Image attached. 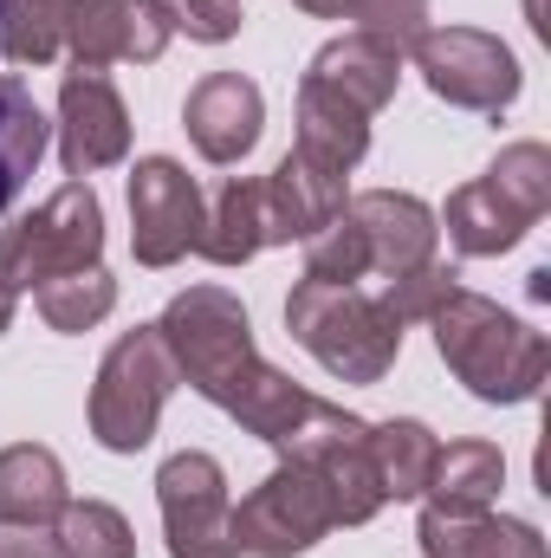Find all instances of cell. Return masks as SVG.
<instances>
[{
	"label": "cell",
	"instance_id": "obj_1",
	"mask_svg": "<svg viewBox=\"0 0 551 558\" xmlns=\"http://www.w3.org/2000/svg\"><path fill=\"white\" fill-rule=\"evenodd\" d=\"M434 351L441 364L480 397V403H532L551 377V344L546 331H532L526 318H513L500 299L480 292H454L434 318Z\"/></svg>",
	"mask_w": 551,
	"mask_h": 558
},
{
	"label": "cell",
	"instance_id": "obj_2",
	"mask_svg": "<svg viewBox=\"0 0 551 558\" xmlns=\"http://www.w3.org/2000/svg\"><path fill=\"white\" fill-rule=\"evenodd\" d=\"M285 331L292 344H305L338 384H383L403 357V325L383 312L377 292L364 286H325V279H298L285 299Z\"/></svg>",
	"mask_w": 551,
	"mask_h": 558
},
{
	"label": "cell",
	"instance_id": "obj_3",
	"mask_svg": "<svg viewBox=\"0 0 551 558\" xmlns=\"http://www.w3.org/2000/svg\"><path fill=\"white\" fill-rule=\"evenodd\" d=\"M169 357H175V377L208 397L215 410H228L241 397V384L260 371V351H254V318L247 305L228 292V286H188L162 305L156 318Z\"/></svg>",
	"mask_w": 551,
	"mask_h": 558
},
{
	"label": "cell",
	"instance_id": "obj_4",
	"mask_svg": "<svg viewBox=\"0 0 551 558\" xmlns=\"http://www.w3.org/2000/svg\"><path fill=\"white\" fill-rule=\"evenodd\" d=\"M98 260H105V202L91 182H65L33 215L0 228V286L13 299L59 274L98 267Z\"/></svg>",
	"mask_w": 551,
	"mask_h": 558
},
{
	"label": "cell",
	"instance_id": "obj_5",
	"mask_svg": "<svg viewBox=\"0 0 551 558\" xmlns=\"http://www.w3.org/2000/svg\"><path fill=\"white\" fill-rule=\"evenodd\" d=\"M279 461H305L331 507H338V526H370L383 513V481H377V461H370V422L325 403V397H305L298 422L273 441Z\"/></svg>",
	"mask_w": 551,
	"mask_h": 558
},
{
	"label": "cell",
	"instance_id": "obj_6",
	"mask_svg": "<svg viewBox=\"0 0 551 558\" xmlns=\"http://www.w3.org/2000/svg\"><path fill=\"white\" fill-rule=\"evenodd\" d=\"M175 384H182V377H175V357H169L162 331H156V325L124 331V338L105 351L98 384H91V435H98V448H111V454L149 448V435H156L162 403H169Z\"/></svg>",
	"mask_w": 551,
	"mask_h": 558
},
{
	"label": "cell",
	"instance_id": "obj_7",
	"mask_svg": "<svg viewBox=\"0 0 551 558\" xmlns=\"http://www.w3.org/2000/svg\"><path fill=\"white\" fill-rule=\"evenodd\" d=\"M409 52H415L421 85H428L441 105H454V111H487V118H500V111L519 98V85H526L513 46H506L500 33H480V26H428Z\"/></svg>",
	"mask_w": 551,
	"mask_h": 558
},
{
	"label": "cell",
	"instance_id": "obj_8",
	"mask_svg": "<svg viewBox=\"0 0 551 558\" xmlns=\"http://www.w3.org/2000/svg\"><path fill=\"white\" fill-rule=\"evenodd\" d=\"M331 526H338V507H331L325 481L305 461H279L273 474L228 513L234 553L247 558H298L311 553Z\"/></svg>",
	"mask_w": 551,
	"mask_h": 558
},
{
	"label": "cell",
	"instance_id": "obj_9",
	"mask_svg": "<svg viewBox=\"0 0 551 558\" xmlns=\"http://www.w3.org/2000/svg\"><path fill=\"white\" fill-rule=\"evenodd\" d=\"M156 507H162V539L169 558H241L228 533V468L208 448H182L156 468Z\"/></svg>",
	"mask_w": 551,
	"mask_h": 558
},
{
	"label": "cell",
	"instance_id": "obj_10",
	"mask_svg": "<svg viewBox=\"0 0 551 558\" xmlns=\"http://www.w3.org/2000/svg\"><path fill=\"white\" fill-rule=\"evenodd\" d=\"M201 189L175 156H143L131 169V254L137 267H175L201 241Z\"/></svg>",
	"mask_w": 551,
	"mask_h": 558
},
{
	"label": "cell",
	"instance_id": "obj_11",
	"mask_svg": "<svg viewBox=\"0 0 551 558\" xmlns=\"http://www.w3.org/2000/svg\"><path fill=\"white\" fill-rule=\"evenodd\" d=\"M175 39L169 0H72L65 13V46L78 59V72H105L118 59H162Z\"/></svg>",
	"mask_w": 551,
	"mask_h": 558
},
{
	"label": "cell",
	"instance_id": "obj_12",
	"mask_svg": "<svg viewBox=\"0 0 551 558\" xmlns=\"http://www.w3.org/2000/svg\"><path fill=\"white\" fill-rule=\"evenodd\" d=\"M52 131H59V162H65L72 182L131 156V111H124V98L105 72H65Z\"/></svg>",
	"mask_w": 551,
	"mask_h": 558
},
{
	"label": "cell",
	"instance_id": "obj_13",
	"mask_svg": "<svg viewBox=\"0 0 551 558\" xmlns=\"http://www.w3.org/2000/svg\"><path fill=\"white\" fill-rule=\"evenodd\" d=\"M182 131L201 149V162L228 169V162L254 156V143L267 131V98H260V85L247 72H208L182 98Z\"/></svg>",
	"mask_w": 551,
	"mask_h": 558
},
{
	"label": "cell",
	"instance_id": "obj_14",
	"mask_svg": "<svg viewBox=\"0 0 551 558\" xmlns=\"http://www.w3.org/2000/svg\"><path fill=\"white\" fill-rule=\"evenodd\" d=\"M344 215L357 221V234H364V247H370V274L396 279V274H409V267H421V260H434L441 221H434V208H428L421 195L364 189V195L344 202Z\"/></svg>",
	"mask_w": 551,
	"mask_h": 558
},
{
	"label": "cell",
	"instance_id": "obj_15",
	"mask_svg": "<svg viewBox=\"0 0 551 558\" xmlns=\"http://www.w3.org/2000/svg\"><path fill=\"white\" fill-rule=\"evenodd\" d=\"M344 175L318 169L311 156H279L273 175L260 182V221H267V247H285V241H311L318 228H331L344 215Z\"/></svg>",
	"mask_w": 551,
	"mask_h": 558
},
{
	"label": "cell",
	"instance_id": "obj_16",
	"mask_svg": "<svg viewBox=\"0 0 551 558\" xmlns=\"http://www.w3.org/2000/svg\"><path fill=\"white\" fill-rule=\"evenodd\" d=\"M421 558H546V539L532 520H506V513H441L421 507L415 520Z\"/></svg>",
	"mask_w": 551,
	"mask_h": 558
},
{
	"label": "cell",
	"instance_id": "obj_17",
	"mask_svg": "<svg viewBox=\"0 0 551 558\" xmlns=\"http://www.w3.org/2000/svg\"><path fill=\"white\" fill-rule=\"evenodd\" d=\"M305 78L331 85L338 98H351L357 111L377 118V111L396 98V85H403V52L383 46V39H370V33H344V39L318 46V59L305 65Z\"/></svg>",
	"mask_w": 551,
	"mask_h": 558
},
{
	"label": "cell",
	"instance_id": "obj_18",
	"mask_svg": "<svg viewBox=\"0 0 551 558\" xmlns=\"http://www.w3.org/2000/svg\"><path fill=\"white\" fill-rule=\"evenodd\" d=\"M298 156H311L331 175H351L370 156V111H357L318 78H298Z\"/></svg>",
	"mask_w": 551,
	"mask_h": 558
},
{
	"label": "cell",
	"instance_id": "obj_19",
	"mask_svg": "<svg viewBox=\"0 0 551 558\" xmlns=\"http://www.w3.org/2000/svg\"><path fill=\"white\" fill-rule=\"evenodd\" d=\"M434 221L448 228V241H454L467 260H500V254H513V247L539 228L532 215H519V208H513L500 189H487V182H461Z\"/></svg>",
	"mask_w": 551,
	"mask_h": 558
},
{
	"label": "cell",
	"instance_id": "obj_20",
	"mask_svg": "<svg viewBox=\"0 0 551 558\" xmlns=\"http://www.w3.org/2000/svg\"><path fill=\"white\" fill-rule=\"evenodd\" d=\"M72 487H65V461L39 441H13L0 448V520L13 526H52L65 513Z\"/></svg>",
	"mask_w": 551,
	"mask_h": 558
},
{
	"label": "cell",
	"instance_id": "obj_21",
	"mask_svg": "<svg viewBox=\"0 0 551 558\" xmlns=\"http://www.w3.org/2000/svg\"><path fill=\"white\" fill-rule=\"evenodd\" d=\"M500 487H506V454L493 441L467 435V441H448L434 454V474H428L421 500L441 507V513H487L500 500Z\"/></svg>",
	"mask_w": 551,
	"mask_h": 558
},
{
	"label": "cell",
	"instance_id": "obj_22",
	"mask_svg": "<svg viewBox=\"0 0 551 558\" xmlns=\"http://www.w3.org/2000/svg\"><path fill=\"white\" fill-rule=\"evenodd\" d=\"M260 247H267L260 182L228 175V182H221V195L201 208V241H195V254H201V260H215V267H247Z\"/></svg>",
	"mask_w": 551,
	"mask_h": 558
},
{
	"label": "cell",
	"instance_id": "obj_23",
	"mask_svg": "<svg viewBox=\"0 0 551 558\" xmlns=\"http://www.w3.org/2000/svg\"><path fill=\"white\" fill-rule=\"evenodd\" d=\"M46 143H52L46 111L33 105V92H26L13 72H0V208H13V202H20V189L33 182V169H39Z\"/></svg>",
	"mask_w": 551,
	"mask_h": 558
},
{
	"label": "cell",
	"instance_id": "obj_24",
	"mask_svg": "<svg viewBox=\"0 0 551 558\" xmlns=\"http://www.w3.org/2000/svg\"><path fill=\"white\" fill-rule=\"evenodd\" d=\"M434 428L415 416H390L370 422V461H377V481H383V500H421L428 494V474H434Z\"/></svg>",
	"mask_w": 551,
	"mask_h": 558
},
{
	"label": "cell",
	"instance_id": "obj_25",
	"mask_svg": "<svg viewBox=\"0 0 551 558\" xmlns=\"http://www.w3.org/2000/svg\"><path fill=\"white\" fill-rule=\"evenodd\" d=\"M33 305H39V318L52 331L78 338V331H91V325H105L118 312V279L105 274V260H98V267H78V274H59L46 286H33Z\"/></svg>",
	"mask_w": 551,
	"mask_h": 558
},
{
	"label": "cell",
	"instance_id": "obj_26",
	"mask_svg": "<svg viewBox=\"0 0 551 558\" xmlns=\"http://www.w3.org/2000/svg\"><path fill=\"white\" fill-rule=\"evenodd\" d=\"M52 546L59 558H137V533L111 500H65V513L52 520Z\"/></svg>",
	"mask_w": 551,
	"mask_h": 558
},
{
	"label": "cell",
	"instance_id": "obj_27",
	"mask_svg": "<svg viewBox=\"0 0 551 558\" xmlns=\"http://www.w3.org/2000/svg\"><path fill=\"white\" fill-rule=\"evenodd\" d=\"M72 0H0V52L13 65H52L65 52Z\"/></svg>",
	"mask_w": 551,
	"mask_h": 558
},
{
	"label": "cell",
	"instance_id": "obj_28",
	"mask_svg": "<svg viewBox=\"0 0 551 558\" xmlns=\"http://www.w3.org/2000/svg\"><path fill=\"white\" fill-rule=\"evenodd\" d=\"M305 397H311L305 384H292L285 371H273V364H260V371H254V377L241 384V397L228 403V416L241 422L247 435H260V441L273 448L279 435H285V428L298 422V410H305Z\"/></svg>",
	"mask_w": 551,
	"mask_h": 558
},
{
	"label": "cell",
	"instance_id": "obj_29",
	"mask_svg": "<svg viewBox=\"0 0 551 558\" xmlns=\"http://www.w3.org/2000/svg\"><path fill=\"white\" fill-rule=\"evenodd\" d=\"M487 189H500L519 215H532V221H546L551 208V149L546 143H506L493 162H487V175H480Z\"/></svg>",
	"mask_w": 551,
	"mask_h": 558
},
{
	"label": "cell",
	"instance_id": "obj_30",
	"mask_svg": "<svg viewBox=\"0 0 551 558\" xmlns=\"http://www.w3.org/2000/svg\"><path fill=\"white\" fill-rule=\"evenodd\" d=\"M454 292H461V274H454L448 260H421V267H409V274L390 279L377 299H383V312H390L396 325H428Z\"/></svg>",
	"mask_w": 551,
	"mask_h": 558
},
{
	"label": "cell",
	"instance_id": "obj_31",
	"mask_svg": "<svg viewBox=\"0 0 551 558\" xmlns=\"http://www.w3.org/2000/svg\"><path fill=\"white\" fill-rule=\"evenodd\" d=\"M305 279H325V286H357V279H370V247H364V234H357L351 215H338L331 228H318V234L305 241Z\"/></svg>",
	"mask_w": 551,
	"mask_h": 558
},
{
	"label": "cell",
	"instance_id": "obj_32",
	"mask_svg": "<svg viewBox=\"0 0 551 558\" xmlns=\"http://www.w3.org/2000/svg\"><path fill=\"white\" fill-rule=\"evenodd\" d=\"M351 20H357V33L409 52L415 39L428 33V0H351Z\"/></svg>",
	"mask_w": 551,
	"mask_h": 558
},
{
	"label": "cell",
	"instance_id": "obj_33",
	"mask_svg": "<svg viewBox=\"0 0 551 558\" xmlns=\"http://www.w3.org/2000/svg\"><path fill=\"white\" fill-rule=\"evenodd\" d=\"M169 20L201 46H228L241 33V0H169Z\"/></svg>",
	"mask_w": 551,
	"mask_h": 558
},
{
	"label": "cell",
	"instance_id": "obj_34",
	"mask_svg": "<svg viewBox=\"0 0 551 558\" xmlns=\"http://www.w3.org/2000/svg\"><path fill=\"white\" fill-rule=\"evenodd\" d=\"M0 558H59L52 526H13V520H0Z\"/></svg>",
	"mask_w": 551,
	"mask_h": 558
},
{
	"label": "cell",
	"instance_id": "obj_35",
	"mask_svg": "<svg viewBox=\"0 0 551 558\" xmlns=\"http://www.w3.org/2000/svg\"><path fill=\"white\" fill-rule=\"evenodd\" d=\"M292 7L311 20H351V0H292Z\"/></svg>",
	"mask_w": 551,
	"mask_h": 558
},
{
	"label": "cell",
	"instance_id": "obj_36",
	"mask_svg": "<svg viewBox=\"0 0 551 558\" xmlns=\"http://www.w3.org/2000/svg\"><path fill=\"white\" fill-rule=\"evenodd\" d=\"M13 312H20V299H13V292H7V286H0V331H7V325H13Z\"/></svg>",
	"mask_w": 551,
	"mask_h": 558
}]
</instances>
